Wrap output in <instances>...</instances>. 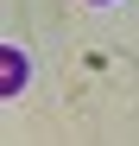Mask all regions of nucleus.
<instances>
[{
  "label": "nucleus",
  "instance_id": "nucleus-1",
  "mask_svg": "<svg viewBox=\"0 0 139 146\" xmlns=\"http://www.w3.org/2000/svg\"><path fill=\"white\" fill-rule=\"evenodd\" d=\"M95 7H108V0H95Z\"/></svg>",
  "mask_w": 139,
  "mask_h": 146
}]
</instances>
